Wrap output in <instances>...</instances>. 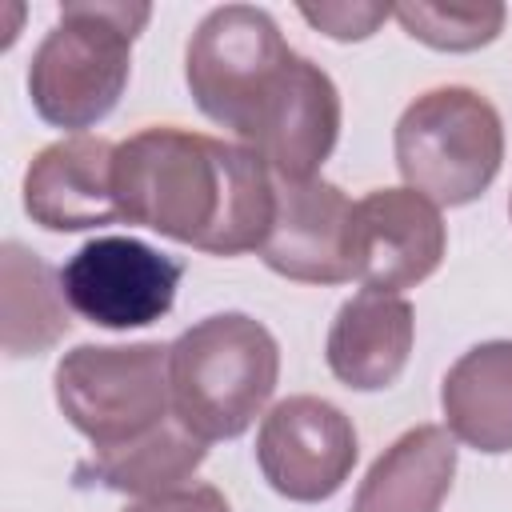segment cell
<instances>
[{
	"mask_svg": "<svg viewBox=\"0 0 512 512\" xmlns=\"http://www.w3.org/2000/svg\"><path fill=\"white\" fill-rule=\"evenodd\" d=\"M184 80L196 108L284 180H312L340 140L344 108L332 76L292 52L272 12L256 4H224L196 24Z\"/></svg>",
	"mask_w": 512,
	"mask_h": 512,
	"instance_id": "obj_1",
	"label": "cell"
},
{
	"mask_svg": "<svg viewBox=\"0 0 512 512\" xmlns=\"http://www.w3.org/2000/svg\"><path fill=\"white\" fill-rule=\"evenodd\" d=\"M120 220L208 256L260 252L276 212V172L244 144L180 124H148L116 144Z\"/></svg>",
	"mask_w": 512,
	"mask_h": 512,
	"instance_id": "obj_2",
	"label": "cell"
},
{
	"mask_svg": "<svg viewBox=\"0 0 512 512\" xmlns=\"http://www.w3.org/2000/svg\"><path fill=\"white\" fill-rule=\"evenodd\" d=\"M280 384V344L248 312H212L168 344L172 416L204 444L236 440Z\"/></svg>",
	"mask_w": 512,
	"mask_h": 512,
	"instance_id": "obj_3",
	"label": "cell"
},
{
	"mask_svg": "<svg viewBox=\"0 0 512 512\" xmlns=\"http://www.w3.org/2000/svg\"><path fill=\"white\" fill-rule=\"evenodd\" d=\"M152 20L148 4L72 0L28 64V100L52 128L84 136L120 104L132 76V40Z\"/></svg>",
	"mask_w": 512,
	"mask_h": 512,
	"instance_id": "obj_4",
	"label": "cell"
},
{
	"mask_svg": "<svg viewBox=\"0 0 512 512\" xmlns=\"http://www.w3.org/2000/svg\"><path fill=\"white\" fill-rule=\"evenodd\" d=\"M392 152L404 188L436 208H464L492 188L504 164V120L484 92L440 84L400 112Z\"/></svg>",
	"mask_w": 512,
	"mask_h": 512,
	"instance_id": "obj_5",
	"label": "cell"
},
{
	"mask_svg": "<svg viewBox=\"0 0 512 512\" xmlns=\"http://www.w3.org/2000/svg\"><path fill=\"white\" fill-rule=\"evenodd\" d=\"M52 392L64 420L92 448L128 444L172 416L168 348L140 344H76L56 360Z\"/></svg>",
	"mask_w": 512,
	"mask_h": 512,
	"instance_id": "obj_6",
	"label": "cell"
},
{
	"mask_svg": "<svg viewBox=\"0 0 512 512\" xmlns=\"http://www.w3.org/2000/svg\"><path fill=\"white\" fill-rule=\"evenodd\" d=\"M180 276L184 260L164 256L136 236H96L80 244L60 268L68 308L108 332L148 328L168 316Z\"/></svg>",
	"mask_w": 512,
	"mask_h": 512,
	"instance_id": "obj_7",
	"label": "cell"
},
{
	"mask_svg": "<svg viewBox=\"0 0 512 512\" xmlns=\"http://www.w3.org/2000/svg\"><path fill=\"white\" fill-rule=\"evenodd\" d=\"M360 456L352 420L324 396H288L256 432V464L268 488L292 504H320L344 488Z\"/></svg>",
	"mask_w": 512,
	"mask_h": 512,
	"instance_id": "obj_8",
	"label": "cell"
},
{
	"mask_svg": "<svg viewBox=\"0 0 512 512\" xmlns=\"http://www.w3.org/2000/svg\"><path fill=\"white\" fill-rule=\"evenodd\" d=\"M448 252L440 208L412 188H372L352 212V276L376 292L424 284Z\"/></svg>",
	"mask_w": 512,
	"mask_h": 512,
	"instance_id": "obj_9",
	"label": "cell"
},
{
	"mask_svg": "<svg viewBox=\"0 0 512 512\" xmlns=\"http://www.w3.org/2000/svg\"><path fill=\"white\" fill-rule=\"evenodd\" d=\"M352 212L356 204L332 180L276 176V212L260 260L296 284L352 280Z\"/></svg>",
	"mask_w": 512,
	"mask_h": 512,
	"instance_id": "obj_10",
	"label": "cell"
},
{
	"mask_svg": "<svg viewBox=\"0 0 512 512\" xmlns=\"http://www.w3.org/2000/svg\"><path fill=\"white\" fill-rule=\"evenodd\" d=\"M116 144L104 136H64L40 148L24 172V212L44 232H88L120 224L112 188Z\"/></svg>",
	"mask_w": 512,
	"mask_h": 512,
	"instance_id": "obj_11",
	"label": "cell"
},
{
	"mask_svg": "<svg viewBox=\"0 0 512 512\" xmlns=\"http://www.w3.org/2000/svg\"><path fill=\"white\" fill-rule=\"evenodd\" d=\"M416 340V312L396 292L360 288L332 316L324 360L352 392H380L400 380Z\"/></svg>",
	"mask_w": 512,
	"mask_h": 512,
	"instance_id": "obj_12",
	"label": "cell"
},
{
	"mask_svg": "<svg viewBox=\"0 0 512 512\" xmlns=\"http://www.w3.org/2000/svg\"><path fill=\"white\" fill-rule=\"evenodd\" d=\"M456 476V440L444 424L400 432L360 480L348 512H440Z\"/></svg>",
	"mask_w": 512,
	"mask_h": 512,
	"instance_id": "obj_13",
	"label": "cell"
},
{
	"mask_svg": "<svg viewBox=\"0 0 512 512\" xmlns=\"http://www.w3.org/2000/svg\"><path fill=\"white\" fill-rule=\"evenodd\" d=\"M440 408L452 440L484 456L512 452V340H484L460 352L440 380Z\"/></svg>",
	"mask_w": 512,
	"mask_h": 512,
	"instance_id": "obj_14",
	"label": "cell"
},
{
	"mask_svg": "<svg viewBox=\"0 0 512 512\" xmlns=\"http://www.w3.org/2000/svg\"><path fill=\"white\" fill-rule=\"evenodd\" d=\"M208 444L200 436H192L176 416H168L160 428L116 444V448H92V456H84L72 468L76 488H108L120 496H164L184 488L196 468L204 464Z\"/></svg>",
	"mask_w": 512,
	"mask_h": 512,
	"instance_id": "obj_15",
	"label": "cell"
},
{
	"mask_svg": "<svg viewBox=\"0 0 512 512\" xmlns=\"http://www.w3.org/2000/svg\"><path fill=\"white\" fill-rule=\"evenodd\" d=\"M0 308H4V352L12 360L40 356L56 348L72 328V308L64 300L60 272L24 248L20 240H4L0 248Z\"/></svg>",
	"mask_w": 512,
	"mask_h": 512,
	"instance_id": "obj_16",
	"label": "cell"
},
{
	"mask_svg": "<svg viewBox=\"0 0 512 512\" xmlns=\"http://www.w3.org/2000/svg\"><path fill=\"white\" fill-rule=\"evenodd\" d=\"M392 16L412 40L436 52H476L504 32L508 8L500 0H476V4L408 0V4H396Z\"/></svg>",
	"mask_w": 512,
	"mask_h": 512,
	"instance_id": "obj_17",
	"label": "cell"
},
{
	"mask_svg": "<svg viewBox=\"0 0 512 512\" xmlns=\"http://www.w3.org/2000/svg\"><path fill=\"white\" fill-rule=\"evenodd\" d=\"M316 32H324L328 40L352 44V40H368L388 16V4H368V0H324V4H300L296 8Z\"/></svg>",
	"mask_w": 512,
	"mask_h": 512,
	"instance_id": "obj_18",
	"label": "cell"
},
{
	"mask_svg": "<svg viewBox=\"0 0 512 512\" xmlns=\"http://www.w3.org/2000/svg\"><path fill=\"white\" fill-rule=\"evenodd\" d=\"M124 512H232V508H228L220 488H212V484H184L176 492L136 500Z\"/></svg>",
	"mask_w": 512,
	"mask_h": 512,
	"instance_id": "obj_19",
	"label": "cell"
},
{
	"mask_svg": "<svg viewBox=\"0 0 512 512\" xmlns=\"http://www.w3.org/2000/svg\"><path fill=\"white\" fill-rule=\"evenodd\" d=\"M508 216H512V196H508Z\"/></svg>",
	"mask_w": 512,
	"mask_h": 512,
	"instance_id": "obj_20",
	"label": "cell"
}]
</instances>
